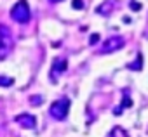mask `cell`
<instances>
[{
  "label": "cell",
  "instance_id": "cell-1",
  "mask_svg": "<svg viewBox=\"0 0 148 137\" xmlns=\"http://www.w3.org/2000/svg\"><path fill=\"white\" fill-rule=\"evenodd\" d=\"M14 49V37L9 26L0 23V61H4L7 56H11Z\"/></svg>",
  "mask_w": 148,
  "mask_h": 137
},
{
  "label": "cell",
  "instance_id": "cell-2",
  "mask_svg": "<svg viewBox=\"0 0 148 137\" xmlns=\"http://www.w3.org/2000/svg\"><path fill=\"white\" fill-rule=\"evenodd\" d=\"M11 19L19 23V24H26L32 19V11L26 0H18L11 9Z\"/></svg>",
  "mask_w": 148,
  "mask_h": 137
},
{
  "label": "cell",
  "instance_id": "cell-3",
  "mask_svg": "<svg viewBox=\"0 0 148 137\" xmlns=\"http://www.w3.org/2000/svg\"><path fill=\"white\" fill-rule=\"evenodd\" d=\"M68 111H70V99L68 97H59L49 106V115L58 121H63L68 116Z\"/></svg>",
  "mask_w": 148,
  "mask_h": 137
},
{
  "label": "cell",
  "instance_id": "cell-4",
  "mask_svg": "<svg viewBox=\"0 0 148 137\" xmlns=\"http://www.w3.org/2000/svg\"><path fill=\"white\" fill-rule=\"evenodd\" d=\"M68 70V61L64 57H56L52 61V66H51V71H49V78L52 83H58V78Z\"/></svg>",
  "mask_w": 148,
  "mask_h": 137
},
{
  "label": "cell",
  "instance_id": "cell-5",
  "mask_svg": "<svg viewBox=\"0 0 148 137\" xmlns=\"http://www.w3.org/2000/svg\"><path fill=\"white\" fill-rule=\"evenodd\" d=\"M124 45H125V42H124L122 37H110L108 40L103 42V47H101L99 52H101V54H113V52L120 50Z\"/></svg>",
  "mask_w": 148,
  "mask_h": 137
},
{
  "label": "cell",
  "instance_id": "cell-6",
  "mask_svg": "<svg viewBox=\"0 0 148 137\" xmlns=\"http://www.w3.org/2000/svg\"><path fill=\"white\" fill-rule=\"evenodd\" d=\"M14 120H16L18 125H21V127L26 128V130H32V128H35V125H37V118H35L32 113H21V115H18Z\"/></svg>",
  "mask_w": 148,
  "mask_h": 137
},
{
  "label": "cell",
  "instance_id": "cell-7",
  "mask_svg": "<svg viewBox=\"0 0 148 137\" xmlns=\"http://www.w3.org/2000/svg\"><path fill=\"white\" fill-rule=\"evenodd\" d=\"M117 4H119L117 0H105V2H101L96 7V14H99V16H112V12L115 11Z\"/></svg>",
  "mask_w": 148,
  "mask_h": 137
},
{
  "label": "cell",
  "instance_id": "cell-8",
  "mask_svg": "<svg viewBox=\"0 0 148 137\" xmlns=\"http://www.w3.org/2000/svg\"><path fill=\"white\" fill-rule=\"evenodd\" d=\"M127 68H129V70H134V71H141V70H143V56L138 54V56H136V61L131 62Z\"/></svg>",
  "mask_w": 148,
  "mask_h": 137
},
{
  "label": "cell",
  "instance_id": "cell-9",
  "mask_svg": "<svg viewBox=\"0 0 148 137\" xmlns=\"http://www.w3.org/2000/svg\"><path fill=\"white\" fill-rule=\"evenodd\" d=\"M108 137H129V134H127V130L122 128V127H113L112 132L108 134Z\"/></svg>",
  "mask_w": 148,
  "mask_h": 137
},
{
  "label": "cell",
  "instance_id": "cell-10",
  "mask_svg": "<svg viewBox=\"0 0 148 137\" xmlns=\"http://www.w3.org/2000/svg\"><path fill=\"white\" fill-rule=\"evenodd\" d=\"M129 106H132V101L129 99V96H124V101H122V106H119V108H115V111H113V115L117 116V115H122V109L124 108H129Z\"/></svg>",
  "mask_w": 148,
  "mask_h": 137
},
{
  "label": "cell",
  "instance_id": "cell-11",
  "mask_svg": "<svg viewBox=\"0 0 148 137\" xmlns=\"http://www.w3.org/2000/svg\"><path fill=\"white\" fill-rule=\"evenodd\" d=\"M14 83V80L11 77H0V87H11Z\"/></svg>",
  "mask_w": 148,
  "mask_h": 137
},
{
  "label": "cell",
  "instance_id": "cell-12",
  "mask_svg": "<svg viewBox=\"0 0 148 137\" xmlns=\"http://www.w3.org/2000/svg\"><path fill=\"white\" fill-rule=\"evenodd\" d=\"M42 102H44V99L40 96H32L30 97V104H33V106H40Z\"/></svg>",
  "mask_w": 148,
  "mask_h": 137
},
{
  "label": "cell",
  "instance_id": "cell-13",
  "mask_svg": "<svg viewBox=\"0 0 148 137\" xmlns=\"http://www.w3.org/2000/svg\"><path fill=\"white\" fill-rule=\"evenodd\" d=\"M129 7H131L132 11H139V9H141V4H139V2H134V0H131V2H129Z\"/></svg>",
  "mask_w": 148,
  "mask_h": 137
},
{
  "label": "cell",
  "instance_id": "cell-14",
  "mask_svg": "<svg viewBox=\"0 0 148 137\" xmlns=\"http://www.w3.org/2000/svg\"><path fill=\"white\" fill-rule=\"evenodd\" d=\"M98 40H99V35H98V33H92V35H91V38H89V43H91V45H94V43H98Z\"/></svg>",
  "mask_w": 148,
  "mask_h": 137
},
{
  "label": "cell",
  "instance_id": "cell-15",
  "mask_svg": "<svg viewBox=\"0 0 148 137\" xmlns=\"http://www.w3.org/2000/svg\"><path fill=\"white\" fill-rule=\"evenodd\" d=\"M71 5L75 7V9H82V7H84V2H82V0H73Z\"/></svg>",
  "mask_w": 148,
  "mask_h": 137
},
{
  "label": "cell",
  "instance_id": "cell-16",
  "mask_svg": "<svg viewBox=\"0 0 148 137\" xmlns=\"http://www.w3.org/2000/svg\"><path fill=\"white\" fill-rule=\"evenodd\" d=\"M51 2H52V4H58V2H61V0H51Z\"/></svg>",
  "mask_w": 148,
  "mask_h": 137
}]
</instances>
